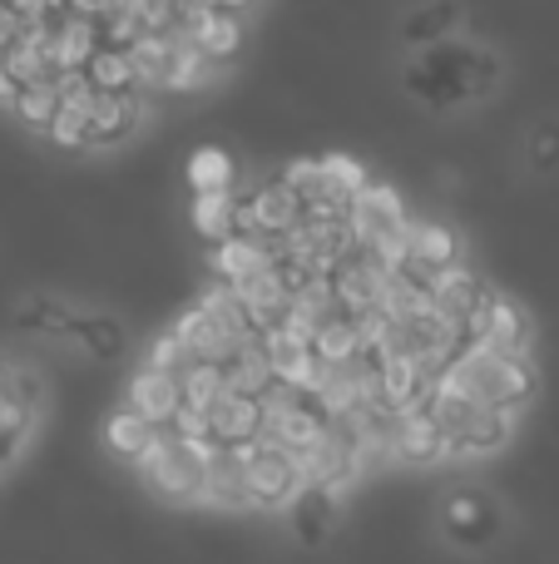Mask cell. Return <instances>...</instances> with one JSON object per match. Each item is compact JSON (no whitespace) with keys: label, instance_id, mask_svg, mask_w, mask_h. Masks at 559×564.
Masks as SVG:
<instances>
[{"label":"cell","instance_id":"cell-1","mask_svg":"<svg viewBox=\"0 0 559 564\" xmlns=\"http://www.w3.org/2000/svg\"><path fill=\"white\" fill-rule=\"evenodd\" d=\"M436 525H441V540H451L456 550H491L505 530V510L495 506V496L485 490H446L441 506H436Z\"/></svg>","mask_w":559,"mask_h":564},{"label":"cell","instance_id":"cell-2","mask_svg":"<svg viewBox=\"0 0 559 564\" xmlns=\"http://www.w3.org/2000/svg\"><path fill=\"white\" fill-rule=\"evenodd\" d=\"M139 115H144L139 89H105L89 109V144H119L139 124Z\"/></svg>","mask_w":559,"mask_h":564},{"label":"cell","instance_id":"cell-3","mask_svg":"<svg viewBox=\"0 0 559 564\" xmlns=\"http://www.w3.org/2000/svg\"><path fill=\"white\" fill-rule=\"evenodd\" d=\"M99 50V20L95 15H69L55 30V69H85V59Z\"/></svg>","mask_w":559,"mask_h":564},{"label":"cell","instance_id":"cell-4","mask_svg":"<svg viewBox=\"0 0 559 564\" xmlns=\"http://www.w3.org/2000/svg\"><path fill=\"white\" fill-rule=\"evenodd\" d=\"M208 75H213V59H208L194 40H184L174 30V55H168L164 79H158V85H164V89H198Z\"/></svg>","mask_w":559,"mask_h":564},{"label":"cell","instance_id":"cell-5","mask_svg":"<svg viewBox=\"0 0 559 564\" xmlns=\"http://www.w3.org/2000/svg\"><path fill=\"white\" fill-rule=\"evenodd\" d=\"M124 55H129V65H134V75H139V85H158L164 79V65H168V55H174V30H144L139 40H129L124 45Z\"/></svg>","mask_w":559,"mask_h":564},{"label":"cell","instance_id":"cell-6","mask_svg":"<svg viewBox=\"0 0 559 564\" xmlns=\"http://www.w3.org/2000/svg\"><path fill=\"white\" fill-rule=\"evenodd\" d=\"M85 79L105 95V89H139V75H134V65H129V55L124 50H95V55L85 59Z\"/></svg>","mask_w":559,"mask_h":564},{"label":"cell","instance_id":"cell-7","mask_svg":"<svg viewBox=\"0 0 559 564\" xmlns=\"http://www.w3.org/2000/svg\"><path fill=\"white\" fill-rule=\"evenodd\" d=\"M55 109H59V89H55V79H40V85H20V95H15V115L25 119V124L45 129L50 119H55Z\"/></svg>","mask_w":559,"mask_h":564},{"label":"cell","instance_id":"cell-8","mask_svg":"<svg viewBox=\"0 0 559 564\" xmlns=\"http://www.w3.org/2000/svg\"><path fill=\"white\" fill-rule=\"evenodd\" d=\"M228 159L218 154V149H198L194 154V164H188V178H194V188L198 194H218V188H228Z\"/></svg>","mask_w":559,"mask_h":564},{"label":"cell","instance_id":"cell-9","mask_svg":"<svg viewBox=\"0 0 559 564\" xmlns=\"http://www.w3.org/2000/svg\"><path fill=\"white\" fill-rule=\"evenodd\" d=\"M45 129H50V139H55V144H65V149L89 144V115H85V109L59 105V109H55V119H50Z\"/></svg>","mask_w":559,"mask_h":564},{"label":"cell","instance_id":"cell-10","mask_svg":"<svg viewBox=\"0 0 559 564\" xmlns=\"http://www.w3.org/2000/svg\"><path fill=\"white\" fill-rule=\"evenodd\" d=\"M15 40H20V10L10 6V0H0V55H6Z\"/></svg>","mask_w":559,"mask_h":564},{"label":"cell","instance_id":"cell-11","mask_svg":"<svg viewBox=\"0 0 559 564\" xmlns=\"http://www.w3.org/2000/svg\"><path fill=\"white\" fill-rule=\"evenodd\" d=\"M105 6H109V0H65L69 15H99Z\"/></svg>","mask_w":559,"mask_h":564},{"label":"cell","instance_id":"cell-12","mask_svg":"<svg viewBox=\"0 0 559 564\" xmlns=\"http://www.w3.org/2000/svg\"><path fill=\"white\" fill-rule=\"evenodd\" d=\"M15 95H20V85L10 79V69L0 65V105H15Z\"/></svg>","mask_w":559,"mask_h":564},{"label":"cell","instance_id":"cell-13","mask_svg":"<svg viewBox=\"0 0 559 564\" xmlns=\"http://www.w3.org/2000/svg\"><path fill=\"white\" fill-rule=\"evenodd\" d=\"M213 6H218V10H233V15H238V10H243L248 0H213Z\"/></svg>","mask_w":559,"mask_h":564}]
</instances>
